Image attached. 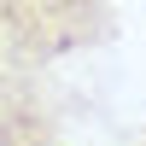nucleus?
<instances>
[{
  "instance_id": "nucleus-3",
  "label": "nucleus",
  "mask_w": 146,
  "mask_h": 146,
  "mask_svg": "<svg viewBox=\"0 0 146 146\" xmlns=\"http://www.w3.org/2000/svg\"><path fill=\"white\" fill-rule=\"evenodd\" d=\"M135 146H146V129H140V140H135Z\"/></svg>"
},
{
  "instance_id": "nucleus-2",
  "label": "nucleus",
  "mask_w": 146,
  "mask_h": 146,
  "mask_svg": "<svg viewBox=\"0 0 146 146\" xmlns=\"http://www.w3.org/2000/svg\"><path fill=\"white\" fill-rule=\"evenodd\" d=\"M0 146H58V123L41 94V76L0 70Z\"/></svg>"
},
{
  "instance_id": "nucleus-1",
  "label": "nucleus",
  "mask_w": 146,
  "mask_h": 146,
  "mask_svg": "<svg viewBox=\"0 0 146 146\" xmlns=\"http://www.w3.org/2000/svg\"><path fill=\"white\" fill-rule=\"evenodd\" d=\"M117 35L111 0H0V70L47 76Z\"/></svg>"
}]
</instances>
